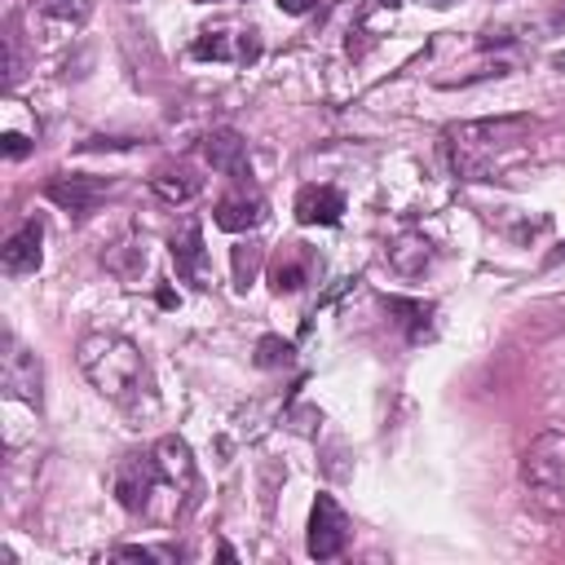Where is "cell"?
Masks as SVG:
<instances>
[{
    "mask_svg": "<svg viewBox=\"0 0 565 565\" xmlns=\"http://www.w3.org/2000/svg\"><path fill=\"white\" fill-rule=\"evenodd\" d=\"M115 499L150 525H172L185 516L199 499V468L185 437L168 433L154 446L128 455L115 468Z\"/></svg>",
    "mask_w": 565,
    "mask_h": 565,
    "instance_id": "6da1fadb",
    "label": "cell"
},
{
    "mask_svg": "<svg viewBox=\"0 0 565 565\" xmlns=\"http://www.w3.org/2000/svg\"><path fill=\"white\" fill-rule=\"evenodd\" d=\"M534 132L530 115H494V119H463L441 128V159L459 181H486L494 168L516 154Z\"/></svg>",
    "mask_w": 565,
    "mask_h": 565,
    "instance_id": "7a4b0ae2",
    "label": "cell"
},
{
    "mask_svg": "<svg viewBox=\"0 0 565 565\" xmlns=\"http://www.w3.org/2000/svg\"><path fill=\"white\" fill-rule=\"evenodd\" d=\"M79 358V371L88 375V384L110 397V402H137V393L146 388V358L141 349L119 335V331H88L75 349Z\"/></svg>",
    "mask_w": 565,
    "mask_h": 565,
    "instance_id": "3957f363",
    "label": "cell"
},
{
    "mask_svg": "<svg viewBox=\"0 0 565 565\" xmlns=\"http://www.w3.org/2000/svg\"><path fill=\"white\" fill-rule=\"evenodd\" d=\"M521 481L547 512H565V433H539L521 455Z\"/></svg>",
    "mask_w": 565,
    "mask_h": 565,
    "instance_id": "277c9868",
    "label": "cell"
},
{
    "mask_svg": "<svg viewBox=\"0 0 565 565\" xmlns=\"http://www.w3.org/2000/svg\"><path fill=\"white\" fill-rule=\"evenodd\" d=\"M256 53H260L256 26L216 22V26H203L194 40V57H203V62H256Z\"/></svg>",
    "mask_w": 565,
    "mask_h": 565,
    "instance_id": "5b68a950",
    "label": "cell"
},
{
    "mask_svg": "<svg viewBox=\"0 0 565 565\" xmlns=\"http://www.w3.org/2000/svg\"><path fill=\"white\" fill-rule=\"evenodd\" d=\"M0 380H4V393H9V397H18V402H26V406L40 411V402H44V366H40V358H35L26 344L4 340Z\"/></svg>",
    "mask_w": 565,
    "mask_h": 565,
    "instance_id": "8992f818",
    "label": "cell"
},
{
    "mask_svg": "<svg viewBox=\"0 0 565 565\" xmlns=\"http://www.w3.org/2000/svg\"><path fill=\"white\" fill-rule=\"evenodd\" d=\"M349 543V516L335 503V494H318L309 508V556L313 561H335Z\"/></svg>",
    "mask_w": 565,
    "mask_h": 565,
    "instance_id": "52a82bcc",
    "label": "cell"
},
{
    "mask_svg": "<svg viewBox=\"0 0 565 565\" xmlns=\"http://www.w3.org/2000/svg\"><path fill=\"white\" fill-rule=\"evenodd\" d=\"M168 252H172V265H177V274H181L190 287H199V291H207V287H212L207 247H203V230H199V221H194V216H185V221L172 230V238H168Z\"/></svg>",
    "mask_w": 565,
    "mask_h": 565,
    "instance_id": "ba28073f",
    "label": "cell"
},
{
    "mask_svg": "<svg viewBox=\"0 0 565 565\" xmlns=\"http://www.w3.org/2000/svg\"><path fill=\"white\" fill-rule=\"evenodd\" d=\"M212 221H216L221 230H230V234L256 230V225L265 221V194H260L256 185H247V177H238V190H230V194L216 199Z\"/></svg>",
    "mask_w": 565,
    "mask_h": 565,
    "instance_id": "9c48e42d",
    "label": "cell"
},
{
    "mask_svg": "<svg viewBox=\"0 0 565 565\" xmlns=\"http://www.w3.org/2000/svg\"><path fill=\"white\" fill-rule=\"evenodd\" d=\"M203 159L216 168V172H225V177H252V163H247V141L234 132V128H212L207 137H203Z\"/></svg>",
    "mask_w": 565,
    "mask_h": 565,
    "instance_id": "30bf717a",
    "label": "cell"
},
{
    "mask_svg": "<svg viewBox=\"0 0 565 565\" xmlns=\"http://www.w3.org/2000/svg\"><path fill=\"white\" fill-rule=\"evenodd\" d=\"M102 190H106V181H102V177H84V172H57V177H49V185H44V194H49L57 207H66V212H88V207L102 199Z\"/></svg>",
    "mask_w": 565,
    "mask_h": 565,
    "instance_id": "8fae6325",
    "label": "cell"
},
{
    "mask_svg": "<svg viewBox=\"0 0 565 565\" xmlns=\"http://www.w3.org/2000/svg\"><path fill=\"white\" fill-rule=\"evenodd\" d=\"M44 225L40 221H22L13 234H9V243H4V252H0V260H4V269L9 274H35L40 269V260H44Z\"/></svg>",
    "mask_w": 565,
    "mask_h": 565,
    "instance_id": "7c38bea8",
    "label": "cell"
},
{
    "mask_svg": "<svg viewBox=\"0 0 565 565\" xmlns=\"http://www.w3.org/2000/svg\"><path fill=\"white\" fill-rule=\"evenodd\" d=\"M309 274H313L309 247H305V243H287V247L274 256V265H269V291H274V296H291V291H300V287L309 282Z\"/></svg>",
    "mask_w": 565,
    "mask_h": 565,
    "instance_id": "4fadbf2b",
    "label": "cell"
},
{
    "mask_svg": "<svg viewBox=\"0 0 565 565\" xmlns=\"http://www.w3.org/2000/svg\"><path fill=\"white\" fill-rule=\"evenodd\" d=\"M291 212L300 225H335L344 212V194L335 185H300Z\"/></svg>",
    "mask_w": 565,
    "mask_h": 565,
    "instance_id": "5bb4252c",
    "label": "cell"
},
{
    "mask_svg": "<svg viewBox=\"0 0 565 565\" xmlns=\"http://www.w3.org/2000/svg\"><path fill=\"white\" fill-rule=\"evenodd\" d=\"M150 190L163 199V203H190L199 190H203V177L194 172V168H185V163H159L154 168V177H150Z\"/></svg>",
    "mask_w": 565,
    "mask_h": 565,
    "instance_id": "9a60e30c",
    "label": "cell"
},
{
    "mask_svg": "<svg viewBox=\"0 0 565 565\" xmlns=\"http://www.w3.org/2000/svg\"><path fill=\"white\" fill-rule=\"evenodd\" d=\"M388 265L402 274V278H419L428 265H433V243L424 238V234H397L393 243H388Z\"/></svg>",
    "mask_w": 565,
    "mask_h": 565,
    "instance_id": "2e32d148",
    "label": "cell"
},
{
    "mask_svg": "<svg viewBox=\"0 0 565 565\" xmlns=\"http://www.w3.org/2000/svg\"><path fill=\"white\" fill-rule=\"evenodd\" d=\"M384 305H388V313H397V322L406 327V335L411 340H424L428 335V318H433V305H424V300H406V296H384Z\"/></svg>",
    "mask_w": 565,
    "mask_h": 565,
    "instance_id": "e0dca14e",
    "label": "cell"
},
{
    "mask_svg": "<svg viewBox=\"0 0 565 565\" xmlns=\"http://www.w3.org/2000/svg\"><path fill=\"white\" fill-rule=\"evenodd\" d=\"M256 269H260V247L256 243L234 247V282H238V291H247L256 282Z\"/></svg>",
    "mask_w": 565,
    "mask_h": 565,
    "instance_id": "ac0fdd59",
    "label": "cell"
},
{
    "mask_svg": "<svg viewBox=\"0 0 565 565\" xmlns=\"http://www.w3.org/2000/svg\"><path fill=\"white\" fill-rule=\"evenodd\" d=\"M291 362V344L278 335H260L256 340V366H287Z\"/></svg>",
    "mask_w": 565,
    "mask_h": 565,
    "instance_id": "d6986e66",
    "label": "cell"
},
{
    "mask_svg": "<svg viewBox=\"0 0 565 565\" xmlns=\"http://www.w3.org/2000/svg\"><path fill=\"white\" fill-rule=\"evenodd\" d=\"M44 13L62 18V22H84L88 18V0H40Z\"/></svg>",
    "mask_w": 565,
    "mask_h": 565,
    "instance_id": "ffe728a7",
    "label": "cell"
},
{
    "mask_svg": "<svg viewBox=\"0 0 565 565\" xmlns=\"http://www.w3.org/2000/svg\"><path fill=\"white\" fill-rule=\"evenodd\" d=\"M115 556H124V561H177V552L172 547H119Z\"/></svg>",
    "mask_w": 565,
    "mask_h": 565,
    "instance_id": "44dd1931",
    "label": "cell"
},
{
    "mask_svg": "<svg viewBox=\"0 0 565 565\" xmlns=\"http://www.w3.org/2000/svg\"><path fill=\"white\" fill-rule=\"evenodd\" d=\"M26 150H31V146H26L22 132H4V154H9V159H22Z\"/></svg>",
    "mask_w": 565,
    "mask_h": 565,
    "instance_id": "7402d4cb",
    "label": "cell"
},
{
    "mask_svg": "<svg viewBox=\"0 0 565 565\" xmlns=\"http://www.w3.org/2000/svg\"><path fill=\"white\" fill-rule=\"evenodd\" d=\"M278 9H282V13H309L313 0H278Z\"/></svg>",
    "mask_w": 565,
    "mask_h": 565,
    "instance_id": "603a6c76",
    "label": "cell"
},
{
    "mask_svg": "<svg viewBox=\"0 0 565 565\" xmlns=\"http://www.w3.org/2000/svg\"><path fill=\"white\" fill-rule=\"evenodd\" d=\"M419 4H428V9H446V4H455V0H419Z\"/></svg>",
    "mask_w": 565,
    "mask_h": 565,
    "instance_id": "cb8c5ba5",
    "label": "cell"
},
{
    "mask_svg": "<svg viewBox=\"0 0 565 565\" xmlns=\"http://www.w3.org/2000/svg\"><path fill=\"white\" fill-rule=\"evenodd\" d=\"M384 4H397V0H384Z\"/></svg>",
    "mask_w": 565,
    "mask_h": 565,
    "instance_id": "d4e9b609",
    "label": "cell"
},
{
    "mask_svg": "<svg viewBox=\"0 0 565 565\" xmlns=\"http://www.w3.org/2000/svg\"><path fill=\"white\" fill-rule=\"evenodd\" d=\"M199 4H207V0H199Z\"/></svg>",
    "mask_w": 565,
    "mask_h": 565,
    "instance_id": "484cf974",
    "label": "cell"
}]
</instances>
